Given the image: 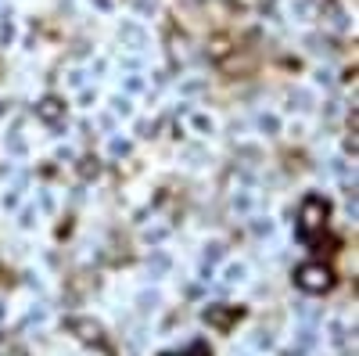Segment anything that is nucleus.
<instances>
[{"label":"nucleus","mask_w":359,"mask_h":356,"mask_svg":"<svg viewBox=\"0 0 359 356\" xmlns=\"http://www.w3.org/2000/svg\"><path fill=\"white\" fill-rule=\"evenodd\" d=\"M187 356H212V352H208V345H205V342H194V349H191Z\"/></svg>","instance_id":"12"},{"label":"nucleus","mask_w":359,"mask_h":356,"mask_svg":"<svg viewBox=\"0 0 359 356\" xmlns=\"http://www.w3.org/2000/svg\"><path fill=\"white\" fill-rule=\"evenodd\" d=\"M219 256H223V245H208V252H205V259H208V263H216Z\"/></svg>","instance_id":"10"},{"label":"nucleus","mask_w":359,"mask_h":356,"mask_svg":"<svg viewBox=\"0 0 359 356\" xmlns=\"http://www.w3.org/2000/svg\"><path fill=\"white\" fill-rule=\"evenodd\" d=\"M345 152H348V155H355V133H352V137H345Z\"/></svg>","instance_id":"13"},{"label":"nucleus","mask_w":359,"mask_h":356,"mask_svg":"<svg viewBox=\"0 0 359 356\" xmlns=\"http://www.w3.org/2000/svg\"><path fill=\"white\" fill-rule=\"evenodd\" d=\"M76 169H79V176H83V180H94V176H97V173H101V162H97V159H94V155H83V159H79V166H76Z\"/></svg>","instance_id":"7"},{"label":"nucleus","mask_w":359,"mask_h":356,"mask_svg":"<svg viewBox=\"0 0 359 356\" xmlns=\"http://www.w3.org/2000/svg\"><path fill=\"white\" fill-rule=\"evenodd\" d=\"M327 15H331V18H327V22H331V25H341L345 22V15H341V8H338V0H327Z\"/></svg>","instance_id":"8"},{"label":"nucleus","mask_w":359,"mask_h":356,"mask_svg":"<svg viewBox=\"0 0 359 356\" xmlns=\"http://www.w3.org/2000/svg\"><path fill=\"white\" fill-rule=\"evenodd\" d=\"M36 119H43V123H62V119H65V101L54 98V94H47V98L36 105Z\"/></svg>","instance_id":"6"},{"label":"nucleus","mask_w":359,"mask_h":356,"mask_svg":"<svg viewBox=\"0 0 359 356\" xmlns=\"http://www.w3.org/2000/svg\"><path fill=\"white\" fill-rule=\"evenodd\" d=\"M205 54H208V62L223 65L226 58L233 54V40H230L226 33H216V37H208V44H205Z\"/></svg>","instance_id":"5"},{"label":"nucleus","mask_w":359,"mask_h":356,"mask_svg":"<svg viewBox=\"0 0 359 356\" xmlns=\"http://www.w3.org/2000/svg\"><path fill=\"white\" fill-rule=\"evenodd\" d=\"M294 284L302 288V291L323 295V291L334 288V274H331V266H323V263H302L294 270Z\"/></svg>","instance_id":"2"},{"label":"nucleus","mask_w":359,"mask_h":356,"mask_svg":"<svg viewBox=\"0 0 359 356\" xmlns=\"http://www.w3.org/2000/svg\"><path fill=\"white\" fill-rule=\"evenodd\" d=\"M65 331H72L79 342H101L104 338V328L97 320H90V317H72V320H65Z\"/></svg>","instance_id":"4"},{"label":"nucleus","mask_w":359,"mask_h":356,"mask_svg":"<svg viewBox=\"0 0 359 356\" xmlns=\"http://www.w3.org/2000/svg\"><path fill=\"white\" fill-rule=\"evenodd\" d=\"M241 317H245V306H205V313H201V320L216 331H230Z\"/></svg>","instance_id":"3"},{"label":"nucleus","mask_w":359,"mask_h":356,"mask_svg":"<svg viewBox=\"0 0 359 356\" xmlns=\"http://www.w3.org/2000/svg\"><path fill=\"white\" fill-rule=\"evenodd\" d=\"M0 356H25V349H18V345H0Z\"/></svg>","instance_id":"11"},{"label":"nucleus","mask_w":359,"mask_h":356,"mask_svg":"<svg viewBox=\"0 0 359 356\" xmlns=\"http://www.w3.org/2000/svg\"><path fill=\"white\" fill-rule=\"evenodd\" d=\"M266 4V0H230V8H237V11H259Z\"/></svg>","instance_id":"9"},{"label":"nucleus","mask_w":359,"mask_h":356,"mask_svg":"<svg viewBox=\"0 0 359 356\" xmlns=\"http://www.w3.org/2000/svg\"><path fill=\"white\" fill-rule=\"evenodd\" d=\"M327 216H331V202L320 198V195H309V198L302 202V209H298V237H302V242H309L316 230L327 227Z\"/></svg>","instance_id":"1"}]
</instances>
